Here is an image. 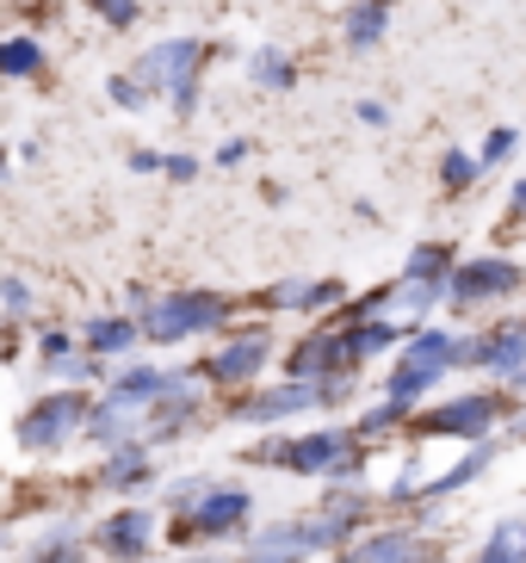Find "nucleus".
<instances>
[{
	"label": "nucleus",
	"mask_w": 526,
	"mask_h": 563,
	"mask_svg": "<svg viewBox=\"0 0 526 563\" xmlns=\"http://www.w3.org/2000/svg\"><path fill=\"white\" fill-rule=\"evenodd\" d=\"M136 471H143V446H118V459L106 464V477H112V483L136 477Z\"/></svg>",
	"instance_id": "nucleus-25"
},
{
	"label": "nucleus",
	"mask_w": 526,
	"mask_h": 563,
	"mask_svg": "<svg viewBox=\"0 0 526 563\" xmlns=\"http://www.w3.org/2000/svg\"><path fill=\"white\" fill-rule=\"evenodd\" d=\"M514 150H520V131H514V124H495V131L483 136L478 162H483V167H502V162H514Z\"/></svg>",
	"instance_id": "nucleus-22"
},
{
	"label": "nucleus",
	"mask_w": 526,
	"mask_h": 563,
	"mask_svg": "<svg viewBox=\"0 0 526 563\" xmlns=\"http://www.w3.org/2000/svg\"><path fill=\"white\" fill-rule=\"evenodd\" d=\"M112 100L136 112V106H143V81H131V75H112Z\"/></svg>",
	"instance_id": "nucleus-26"
},
{
	"label": "nucleus",
	"mask_w": 526,
	"mask_h": 563,
	"mask_svg": "<svg viewBox=\"0 0 526 563\" xmlns=\"http://www.w3.org/2000/svg\"><path fill=\"white\" fill-rule=\"evenodd\" d=\"M44 563H81V551H50Z\"/></svg>",
	"instance_id": "nucleus-33"
},
{
	"label": "nucleus",
	"mask_w": 526,
	"mask_h": 563,
	"mask_svg": "<svg viewBox=\"0 0 526 563\" xmlns=\"http://www.w3.org/2000/svg\"><path fill=\"white\" fill-rule=\"evenodd\" d=\"M508 291H520V266H514L508 254H471V261H459L452 279H446V303H459V310L502 303Z\"/></svg>",
	"instance_id": "nucleus-3"
},
{
	"label": "nucleus",
	"mask_w": 526,
	"mask_h": 563,
	"mask_svg": "<svg viewBox=\"0 0 526 563\" xmlns=\"http://www.w3.org/2000/svg\"><path fill=\"white\" fill-rule=\"evenodd\" d=\"M495 409H502L495 397H452V402H440V409L421 415V428L428 433H459V440H483V433L495 428Z\"/></svg>",
	"instance_id": "nucleus-7"
},
{
	"label": "nucleus",
	"mask_w": 526,
	"mask_h": 563,
	"mask_svg": "<svg viewBox=\"0 0 526 563\" xmlns=\"http://www.w3.org/2000/svg\"><path fill=\"white\" fill-rule=\"evenodd\" d=\"M198 68H205V51H198L193 37H174V44H155L143 56V87H167V100L174 112H198Z\"/></svg>",
	"instance_id": "nucleus-2"
},
{
	"label": "nucleus",
	"mask_w": 526,
	"mask_h": 563,
	"mask_svg": "<svg viewBox=\"0 0 526 563\" xmlns=\"http://www.w3.org/2000/svg\"><path fill=\"white\" fill-rule=\"evenodd\" d=\"M0 298H7V310H32V291H25V279H7V285H0Z\"/></svg>",
	"instance_id": "nucleus-27"
},
{
	"label": "nucleus",
	"mask_w": 526,
	"mask_h": 563,
	"mask_svg": "<svg viewBox=\"0 0 526 563\" xmlns=\"http://www.w3.org/2000/svg\"><path fill=\"white\" fill-rule=\"evenodd\" d=\"M478 174H483V162L471 150H446L440 155V186H446V192H471Z\"/></svg>",
	"instance_id": "nucleus-16"
},
{
	"label": "nucleus",
	"mask_w": 526,
	"mask_h": 563,
	"mask_svg": "<svg viewBox=\"0 0 526 563\" xmlns=\"http://www.w3.org/2000/svg\"><path fill=\"white\" fill-rule=\"evenodd\" d=\"M508 211H514V217H526V180H514V192H508Z\"/></svg>",
	"instance_id": "nucleus-32"
},
{
	"label": "nucleus",
	"mask_w": 526,
	"mask_h": 563,
	"mask_svg": "<svg viewBox=\"0 0 526 563\" xmlns=\"http://www.w3.org/2000/svg\"><path fill=\"white\" fill-rule=\"evenodd\" d=\"M421 558H434V551H421L415 532H372V539L353 545L341 563H421Z\"/></svg>",
	"instance_id": "nucleus-10"
},
{
	"label": "nucleus",
	"mask_w": 526,
	"mask_h": 563,
	"mask_svg": "<svg viewBox=\"0 0 526 563\" xmlns=\"http://www.w3.org/2000/svg\"><path fill=\"white\" fill-rule=\"evenodd\" d=\"M167 384H174V378H162V372H131V378H118L112 402H118V409H136L143 397H167Z\"/></svg>",
	"instance_id": "nucleus-18"
},
{
	"label": "nucleus",
	"mask_w": 526,
	"mask_h": 563,
	"mask_svg": "<svg viewBox=\"0 0 526 563\" xmlns=\"http://www.w3.org/2000/svg\"><path fill=\"white\" fill-rule=\"evenodd\" d=\"M81 421H87V397H50L19 421V440H25L32 452H50V446H63Z\"/></svg>",
	"instance_id": "nucleus-6"
},
{
	"label": "nucleus",
	"mask_w": 526,
	"mask_h": 563,
	"mask_svg": "<svg viewBox=\"0 0 526 563\" xmlns=\"http://www.w3.org/2000/svg\"><path fill=\"white\" fill-rule=\"evenodd\" d=\"M384 32H391V0H353L341 19V37L347 51H379Z\"/></svg>",
	"instance_id": "nucleus-9"
},
{
	"label": "nucleus",
	"mask_w": 526,
	"mask_h": 563,
	"mask_svg": "<svg viewBox=\"0 0 526 563\" xmlns=\"http://www.w3.org/2000/svg\"><path fill=\"white\" fill-rule=\"evenodd\" d=\"M44 68V51H37L32 37H13V44H0V75H37Z\"/></svg>",
	"instance_id": "nucleus-19"
},
{
	"label": "nucleus",
	"mask_w": 526,
	"mask_h": 563,
	"mask_svg": "<svg viewBox=\"0 0 526 563\" xmlns=\"http://www.w3.org/2000/svg\"><path fill=\"white\" fill-rule=\"evenodd\" d=\"M452 249H446V242H421V249L409 254V266H403V279H421V285H446L452 279Z\"/></svg>",
	"instance_id": "nucleus-14"
},
{
	"label": "nucleus",
	"mask_w": 526,
	"mask_h": 563,
	"mask_svg": "<svg viewBox=\"0 0 526 563\" xmlns=\"http://www.w3.org/2000/svg\"><path fill=\"white\" fill-rule=\"evenodd\" d=\"M94 7H99L106 19H112V25H131V19H136V7H131V0H94Z\"/></svg>",
	"instance_id": "nucleus-28"
},
{
	"label": "nucleus",
	"mask_w": 526,
	"mask_h": 563,
	"mask_svg": "<svg viewBox=\"0 0 526 563\" xmlns=\"http://www.w3.org/2000/svg\"><path fill=\"white\" fill-rule=\"evenodd\" d=\"M87 341H94V353H124L136 341V329H131V322H94Z\"/></svg>",
	"instance_id": "nucleus-23"
},
{
	"label": "nucleus",
	"mask_w": 526,
	"mask_h": 563,
	"mask_svg": "<svg viewBox=\"0 0 526 563\" xmlns=\"http://www.w3.org/2000/svg\"><path fill=\"white\" fill-rule=\"evenodd\" d=\"M360 124H372V131H384V124H391V112H384V100H360Z\"/></svg>",
	"instance_id": "nucleus-29"
},
{
	"label": "nucleus",
	"mask_w": 526,
	"mask_h": 563,
	"mask_svg": "<svg viewBox=\"0 0 526 563\" xmlns=\"http://www.w3.org/2000/svg\"><path fill=\"white\" fill-rule=\"evenodd\" d=\"M167 174H174V180H193V174H198V162H193V155H167Z\"/></svg>",
	"instance_id": "nucleus-30"
},
{
	"label": "nucleus",
	"mask_w": 526,
	"mask_h": 563,
	"mask_svg": "<svg viewBox=\"0 0 526 563\" xmlns=\"http://www.w3.org/2000/svg\"><path fill=\"white\" fill-rule=\"evenodd\" d=\"M223 316H230V303H223V298H211V291H180V298L149 303L143 334H149V341H186V334H198V329H217Z\"/></svg>",
	"instance_id": "nucleus-5"
},
{
	"label": "nucleus",
	"mask_w": 526,
	"mask_h": 563,
	"mask_svg": "<svg viewBox=\"0 0 526 563\" xmlns=\"http://www.w3.org/2000/svg\"><path fill=\"white\" fill-rule=\"evenodd\" d=\"M322 402V384H304V378H292V384H280V390H266V397H254V402H242V421H285V415H297V409H316Z\"/></svg>",
	"instance_id": "nucleus-8"
},
{
	"label": "nucleus",
	"mask_w": 526,
	"mask_h": 563,
	"mask_svg": "<svg viewBox=\"0 0 526 563\" xmlns=\"http://www.w3.org/2000/svg\"><path fill=\"white\" fill-rule=\"evenodd\" d=\"M396 341L391 322H360V329H347V347H353V360H365V353H384Z\"/></svg>",
	"instance_id": "nucleus-21"
},
{
	"label": "nucleus",
	"mask_w": 526,
	"mask_h": 563,
	"mask_svg": "<svg viewBox=\"0 0 526 563\" xmlns=\"http://www.w3.org/2000/svg\"><path fill=\"white\" fill-rule=\"evenodd\" d=\"M242 155H248V143H242V136H230V143L217 150V162H223V167H235V162H242Z\"/></svg>",
	"instance_id": "nucleus-31"
},
{
	"label": "nucleus",
	"mask_w": 526,
	"mask_h": 563,
	"mask_svg": "<svg viewBox=\"0 0 526 563\" xmlns=\"http://www.w3.org/2000/svg\"><path fill=\"white\" fill-rule=\"evenodd\" d=\"M490 459H495V446H490V440H483V446L471 452V459H464V464H452L446 477H434V483H428V496H446V489H459V483H471V477H478V471H483V464H490Z\"/></svg>",
	"instance_id": "nucleus-20"
},
{
	"label": "nucleus",
	"mask_w": 526,
	"mask_h": 563,
	"mask_svg": "<svg viewBox=\"0 0 526 563\" xmlns=\"http://www.w3.org/2000/svg\"><path fill=\"white\" fill-rule=\"evenodd\" d=\"M149 532H155V520H149L143 508H124V514H112V520L99 527V545L112 551V558H136V551L149 545Z\"/></svg>",
	"instance_id": "nucleus-13"
},
{
	"label": "nucleus",
	"mask_w": 526,
	"mask_h": 563,
	"mask_svg": "<svg viewBox=\"0 0 526 563\" xmlns=\"http://www.w3.org/2000/svg\"><path fill=\"white\" fill-rule=\"evenodd\" d=\"M421 563H446V558H421Z\"/></svg>",
	"instance_id": "nucleus-34"
},
{
	"label": "nucleus",
	"mask_w": 526,
	"mask_h": 563,
	"mask_svg": "<svg viewBox=\"0 0 526 563\" xmlns=\"http://www.w3.org/2000/svg\"><path fill=\"white\" fill-rule=\"evenodd\" d=\"M452 365H459V341L452 334H440V329L415 334L409 347H403V365L391 372V402H409L415 409V397H428L434 384H440V372H452Z\"/></svg>",
	"instance_id": "nucleus-1"
},
{
	"label": "nucleus",
	"mask_w": 526,
	"mask_h": 563,
	"mask_svg": "<svg viewBox=\"0 0 526 563\" xmlns=\"http://www.w3.org/2000/svg\"><path fill=\"white\" fill-rule=\"evenodd\" d=\"M248 75H254V87H266V93H285V87L297 81V68H292V56H285V51H254Z\"/></svg>",
	"instance_id": "nucleus-15"
},
{
	"label": "nucleus",
	"mask_w": 526,
	"mask_h": 563,
	"mask_svg": "<svg viewBox=\"0 0 526 563\" xmlns=\"http://www.w3.org/2000/svg\"><path fill=\"white\" fill-rule=\"evenodd\" d=\"M403 415H409V402H384V409H372V415L360 421V433H384V428H396Z\"/></svg>",
	"instance_id": "nucleus-24"
},
{
	"label": "nucleus",
	"mask_w": 526,
	"mask_h": 563,
	"mask_svg": "<svg viewBox=\"0 0 526 563\" xmlns=\"http://www.w3.org/2000/svg\"><path fill=\"white\" fill-rule=\"evenodd\" d=\"M242 520H248V496H242V489H211V496L193 508L186 527H193V532H230V527H242Z\"/></svg>",
	"instance_id": "nucleus-12"
},
{
	"label": "nucleus",
	"mask_w": 526,
	"mask_h": 563,
	"mask_svg": "<svg viewBox=\"0 0 526 563\" xmlns=\"http://www.w3.org/2000/svg\"><path fill=\"white\" fill-rule=\"evenodd\" d=\"M478 563H526V520H508V527H495V539L483 545Z\"/></svg>",
	"instance_id": "nucleus-17"
},
{
	"label": "nucleus",
	"mask_w": 526,
	"mask_h": 563,
	"mask_svg": "<svg viewBox=\"0 0 526 563\" xmlns=\"http://www.w3.org/2000/svg\"><path fill=\"white\" fill-rule=\"evenodd\" d=\"M254 459L266 464H292L304 477H347L353 471V433H310V440H280V446H261Z\"/></svg>",
	"instance_id": "nucleus-4"
},
{
	"label": "nucleus",
	"mask_w": 526,
	"mask_h": 563,
	"mask_svg": "<svg viewBox=\"0 0 526 563\" xmlns=\"http://www.w3.org/2000/svg\"><path fill=\"white\" fill-rule=\"evenodd\" d=\"M266 365V334H242V341H230V347L211 360V378L217 384H242V378H254Z\"/></svg>",
	"instance_id": "nucleus-11"
}]
</instances>
